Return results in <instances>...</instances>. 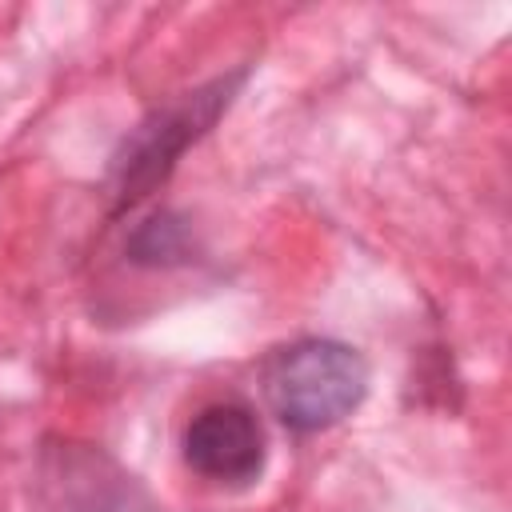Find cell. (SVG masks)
<instances>
[{
  "mask_svg": "<svg viewBox=\"0 0 512 512\" xmlns=\"http://www.w3.org/2000/svg\"><path fill=\"white\" fill-rule=\"evenodd\" d=\"M244 80H248V68H236V72L212 76L148 108V116L120 140L112 168H108V216L112 220L140 208L156 188L168 184L184 152L196 140H204L216 128V120L232 108Z\"/></svg>",
  "mask_w": 512,
  "mask_h": 512,
  "instance_id": "obj_1",
  "label": "cell"
},
{
  "mask_svg": "<svg viewBox=\"0 0 512 512\" xmlns=\"http://www.w3.org/2000/svg\"><path fill=\"white\" fill-rule=\"evenodd\" d=\"M272 416L292 432H324L348 420L368 396V360L328 336H304L276 348L260 368Z\"/></svg>",
  "mask_w": 512,
  "mask_h": 512,
  "instance_id": "obj_2",
  "label": "cell"
},
{
  "mask_svg": "<svg viewBox=\"0 0 512 512\" xmlns=\"http://www.w3.org/2000/svg\"><path fill=\"white\" fill-rule=\"evenodd\" d=\"M40 512H160L152 492L108 448L76 436H48L36 452Z\"/></svg>",
  "mask_w": 512,
  "mask_h": 512,
  "instance_id": "obj_3",
  "label": "cell"
},
{
  "mask_svg": "<svg viewBox=\"0 0 512 512\" xmlns=\"http://www.w3.org/2000/svg\"><path fill=\"white\" fill-rule=\"evenodd\" d=\"M264 428L240 400L204 404L184 428V460L196 476L228 488H244L264 472Z\"/></svg>",
  "mask_w": 512,
  "mask_h": 512,
  "instance_id": "obj_4",
  "label": "cell"
},
{
  "mask_svg": "<svg viewBox=\"0 0 512 512\" xmlns=\"http://www.w3.org/2000/svg\"><path fill=\"white\" fill-rule=\"evenodd\" d=\"M128 260L132 264H144V268H172V264H188L192 252H196V236H192V224L180 216V212H152L148 220H140L132 232H128V244H124Z\"/></svg>",
  "mask_w": 512,
  "mask_h": 512,
  "instance_id": "obj_5",
  "label": "cell"
}]
</instances>
